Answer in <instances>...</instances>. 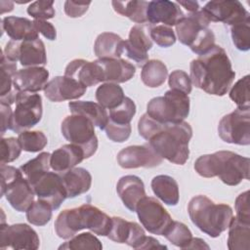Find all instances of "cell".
<instances>
[{
	"mask_svg": "<svg viewBox=\"0 0 250 250\" xmlns=\"http://www.w3.org/2000/svg\"><path fill=\"white\" fill-rule=\"evenodd\" d=\"M27 14L31 16L34 20L46 21L49 19H53L55 17V9H54V1H35L32 2L27 7Z\"/></svg>",
	"mask_w": 250,
	"mask_h": 250,
	"instance_id": "cell-47",
	"label": "cell"
},
{
	"mask_svg": "<svg viewBox=\"0 0 250 250\" xmlns=\"http://www.w3.org/2000/svg\"><path fill=\"white\" fill-rule=\"evenodd\" d=\"M248 157L229 150H219L212 154L199 156L194 162V170L204 178L219 177L228 186H237L249 179Z\"/></svg>",
	"mask_w": 250,
	"mask_h": 250,
	"instance_id": "cell-2",
	"label": "cell"
},
{
	"mask_svg": "<svg viewBox=\"0 0 250 250\" xmlns=\"http://www.w3.org/2000/svg\"><path fill=\"white\" fill-rule=\"evenodd\" d=\"M162 123L157 122L151 118L147 113H145L141 116L138 122V131L141 137L148 141L159 129L162 127Z\"/></svg>",
	"mask_w": 250,
	"mask_h": 250,
	"instance_id": "cell-50",
	"label": "cell"
},
{
	"mask_svg": "<svg viewBox=\"0 0 250 250\" xmlns=\"http://www.w3.org/2000/svg\"><path fill=\"white\" fill-rule=\"evenodd\" d=\"M64 75L76 80L86 88L104 82L102 68L96 61L75 59L66 65Z\"/></svg>",
	"mask_w": 250,
	"mask_h": 250,
	"instance_id": "cell-21",
	"label": "cell"
},
{
	"mask_svg": "<svg viewBox=\"0 0 250 250\" xmlns=\"http://www.w3.org/2000/svg\"><path fill=\"white\" fill-rule=\"evenodd\" d=\"M229 98L238 108L250 107L249 99V75L240 78L229 90Z\"/></svg>",
	"mask_w": 250,
	"mask_h": 250,
	"instance_id": "cell-42",
	"label": "cell"
},
{
	"mask_svg": "<svg viewBox=\"0 0 250 250\" xmlns=\"http://www.w3.org/2000/svg\"><path fill=\"white\" fill-rule=\"evenodd\" d=\"M209 23L200 9L185 16L175 25L179 41L198 56L206 54L215 46V35L208 27Z\"/></svg>",
	"mask_w": 250,
	"mask_h": 250,
	"instance_id": "cell-6",
	"label": "cell"
},
{
	"mask_svg": "<svg viewBox=\"0 0 250 250\" xmlns=\"http://www.w3.org/2000/svg\"><path fill=\"white\" fill-rule=\"evenodd\" d=\"M105 134L107 138L114 142V143H123L127 141L131 135L132 127L130 124L126 125H121V124H116L112 121L109 120L104 128Z\"/></svg>",
	"mask_w": 250,
	"mask_h": 250,
	"instance_id": "cell-49",
	"label": "cell"
},
{
	"mask_svg": "<svg viewBox=\"0 0 250 250\" xmlns=\"http://www.w3.org/2000/svg\"><path fill=\"white\" fill-rule=\"evenodd\" d=\"M40 240L37 232L26 224L4 225L1 224L0 248L1 249H27L39 248Z\"/></svg>",
	"mask_w": 250,
	"mask_h": 250,
	"instance_id": "cell-13",
	"label": "cell"
},
{
	"mask_svg": "<svg viewBox=\"0 0 250 250\" xmlns=\"http://www.w3.org/2000/svg\"><path fill=\"white\" fill-rule=\"evenodd\" d=\"M149 30V23L136 24L130 29L128 39L123 42V55L140 66L148 61L147 51L152 47Z\"/></svg>",
	"mask_w": 250,
	"mask_h": 250,
	"instance_id": "cell-14",
	"label": "cell"
},
{
	"mask_svg": "<svg viewBox=\"0 0 250 250\" xmlns=\"http://www.w3.org/2000/svg\"><path fill=\"white\" fill-rule=\"evenodd\" d=\"M18 140L24 151L38 152L48 144L46 135L41 131H23L19 134Z\"/></svg>",
	"mask_w": 250,
	"mask_h": 250,
	"instance_id": "cell-39",
	"label": "cell"
},
{
	"mask_svg": "<svg viewBox=\"0 0 250 250\" xmlns=\"http://www.w3.org/2000/svg\"><path fill=\"white\" fill-rule=\"evenodd\" d=\"M162 235L173 245L182 249H186L192 238L189 229L185 224L178 221H172Z\"/></svg>",
	"mask_w": 250,
	"mask_h": 250,
	"instance_id": "cell-37",
	"label": "cell"
},
{
	"mask_svg": "<svg viewBox=\"0 0 250 250\" xmlns=\"http://www.w3.org/2000/svg\"><path fill=\"white\" fill-rule=\"evenodd\" d=\"M218 134L228 144L248 146L250 144V107H237L222 117L218 125Z\"/></svg>",
	"mask_w": 250,
	"mask_h": 250,
	"instance_id": "cell-10",
	"label": "cell"
},
{
	"mask_svg": "<svg viewBox=\"0 0 250 250\" xmlns=\"http://www.w3.org/2000/svg\"><path fill=\"white\" fill-rule=\"evenodd\" d=\"M21 146L18 139L2 138L1 139V165L15 161L21 152Z\"/></svg>",
	"mask_w": 250,
	"mask_h": 250,
	"instance_id": "cell-46",
	"label": "cell"
},
{
	"mask_svg": "<svg viewBox=\"0 0 250 250\" xmlns=\"http://www.w3.org/2000/svg\"><path fill=\"white\" fill-rule=\"evenodd\" d=\"M188 212L192 224L211 237H218L225 231L233 218V212L229 205L216 204L201 194L189 200Z\"/></svg>",
	"mask_w": 250,
	"mask_h": 250,
	"instance_id": "cell-5",
	"label": "cell"
},
{
	"mask_svg": "<svg viewBox=\"0 0 250 250\" xmlns=\"http://www.w3.org/2000/svg\"><path fill=\"white\" fill-rule=\"evenodd\" d=\"M84 159L86 158L82 147L73 144H68L63 145L53 151L50 158V165L55 172L64 173L74 168Z\"/></svg>",
	"mask_w": 250,
	"mask_h": 250,
	"instance_id": "cell-25",
	"label": "cell"
},
{
	"mask_svg": "<svg viewBox=\"0 0 250 250\" xmlns=\"http://www.w3.org/2000/svg\"><path fill=\"white\" fill-rule=\"evenodd\" d=\"M185 17L177 2L168 0H156L148 2L146 19L149 24H164L167 26L176 25Z\"/></svg>",
	"mask_w": 250,
	"mask_h": 250,
	"instance_id": "cell-20",
	"label": "cell"
},
{
	"mask_svg": "<svg viewBox=\"0 0 250 250\" xmlns=\"http://www.w3.org/2000/svg\"><path fill=\"white\" fill-rule=\"evenodd\" d=\"M19 47H20V42L19 41H14L10 40L4 49V57L13 62H17L19 61Z\"/></svg>",
	"mask_w": 250,
	"mask_h": 250,
	"instance_id": "cell-55",
	"label": "cell"
},
{
	"mask_svg": "<svg viewBox=\"0 0 250 250\" xmlns=\"http://www.w3.org/2000/svg\"><path fill=\"white\" fill-rule=\"evenodd\" d=\"M52 206L44 200L38 198L26 210V220L34 226H45L52 218Z\"/></svg>",
	"mask_w": 250,
	"mask_h": 250,
	"instance_id": "cell-38",
	"label": "cell"
},
{
	"mask_svg": "<svg viewBox=\"0 0 250 250\" xmlns=\"http://www.w3.org/2000/svg\"><path fill=\"white\" fill-rule=\"evenodd\" d=\"M192 129L188 122L163 124L149 140L148 145L154 151L171 163L184 165L188 159V143Z\"/></svg>",
	"mask_w": 250,
	"mask_h": 250,
	"instance_id": "cell-4",
	"label": "cell"
},
{
	"mask_svg": "<svg viewBox=\"0 0 250 250\" xmlns=\"http://www.w3.org/2000/svg\"><path fill=\"white\" fill-rule=\"evenodd\" d=\"M165 245L160 244V242L152 236H145L139 249H166Z\"/></svg>",
	"mask_w": 250,
	"mask_h": 250,
	"instance_id": "cell-56",
	"label": "cell"
},
{
	"mask_svg": "<svg viewBox=\"0 0 250 250\" xmlns=\"http://www.w3.org/2000/svg\"><path fill=\"white\" fill-rule=\"evenodd\" d=\"M6 197L10 205L18 212H26L34 202V190L23 175L1 188V196Z\"/></svg>",
	"mask_w": 250,
	"mask_h": 250,
	"instance_id": "cell-18",
	"label": "cell"
},
{
	"mask_svg": "<svg viewBox=\"0 0 250 250\" xmlns=\"http://www.w3.org/2000/svg\"><path fill=\"white\" fill-rule=\"evenodd\" d=\"M96 62L102 68L104 82L124 83L136 73L135 65L123 59H98Z\"/></svg>",
	"mask_w": 250,
	"mask_h": 250,
	"instance_id": "cell-24",
	"label": "cell"
},
{
	"mask_svg": "<svg viewBox=\"0 0 250 250\" xmlns=\"http://www.w3.org/2000/svg\"><path fill=\"white\" fill-rule=\"evenodd\" d=\"M66 189L67 198H74L87 192L92 185V176L82 167H74L64 173H60Z\"/></svg>",
	"mask_w": 250,
	"mask_h": 250,
	"instance_id": "cell-27",
	"label": "cell"
},
{
	"mask_svg": "<svg viewBox=\"0 0 250 250\" xmlns=\"http://www.w3.org/2000/svg\"><path fill=\"white\" fill-rule=\"evenodd\" d=\"M150 38L158 46L163 48L171 47L176 42V35L172 27L164 24H150Z\"/></svg>",
	"mask_w": 250,
	"mask_h": 250,
	"instance_id": "cell-44",
	"label": "cell"
},
{
	"mask_svg": "<svg viewBox=\"0 0 250 250\" xmlns=\"http://www.w3.org/2000/svg\"><path fill=\"white\" fill-rule=\"evenodd\" d=\"M125 99L123 89L116 83L106 82L96 90V100L105 109H113L120 105Z\"/></svg>",
	"mask_w": 250,
	"mask_h": 250,
	"instance_id": "cell-35",
	"label": "cell"
},
{
	"mask_svg": "<svg viewBox=\"0 0 250 250\" xmlns=\"http://www.w3.org/2000/svg\"><path fill=\"white\" fill-rule=\"evenodd\" d=\"M177 4L179 6H182L184 7L188 12V14H191V13H195L199 10V5H198V2L196 1H178Z\"/></svg>",
	"mask_w": 250,
	"mask_h": 250,
	"instance_id": "cell-57",
	"label": "cell"
},
{
	"mask_svg": "<svg viewBox=\"0 0 250 250\" xmlns=\"http://www.w3.org/2000/svg\"><path fill=\"white\" fill-rule=\"evenodd\" d=\"M2 29L14 41H25L38 38V31L30 20L20 17H5Z\"/></svg>",
	"mask_w": 250,
	"mask_h": 250,
	"instance_id": "cell-26",
	"label": "cell"
},
{
	"mask_svg": "<svg viewBox=\"0 0 250 250\" xmlns=\"http://www.w3.org/2000/svg\"><path fill=\"white\" fill-rule=\"evenodd\" d=\"M31 187L35 195L39 199L49 203L55 210L60 208L62 203L67 198L62 177L55 171L45 173Z\"/></svg>",
	"mask_w": 250,
	"mask_h": 250,
	"instance_id": "cell-15",
	"label": "cell"
},
{
	"mask_svg": "<svg viewBox=\"0 0 250 250\" xmlns=\"http://www.w3.org/2000/svg\"><path fill=\"white\" fill-rule=\"evenodd\" d=\"M0 105H1V135H4V133L7 130L11 129L13 111L11 108V104L0 103Z\"/></svg>",
	"mask_w": 250,
	"mask_h": 250,
	"instance_id": "cell-54",
	"label": "cell"
},
{
	"mask_svg": "<svg viewBox=\"0 0 250 250\" xmlns=\"http://www.w3.org/2000/svg\"><path fill=\"white\" fill-rule=\"evenodd\" d=\"M87 88L76 80L63 76H56L50 80L44 91L48 100L54 103H60L70 100H77L86 93Z\"/></svg>",
	"mask_w": 250,
	"mask_h": 250,
	"instance_id": "cell-17",
	"label": "cell"
},
{
	"mask_svg": "<svg viewBox=\"0 0 250 250\" xmlns=\"http://www.w3.org/2000/svg\"><path fill=\"white\" fill-rule=\"evenodd\" d=\"M135 114H136L135 103L130 98L125 97V99L123 100L120 105L109 110L108 118L110 121L116 124L126 125V124H130Z\"/></svg>",
	"mask_w": 250,
	"mask_h": 250,
	"instance_id": "cell-41",
	"label": "cell"
},
{
	"mask_svg": "<svg viewBox=\"0 0 250 250\" xmlns=\"http://www.w3.org/2000/svg\"><path fill=\"white\" fill-rule=\"evenodd\" d=\"M51 154L49 152H41L35 158L30 159L20 167L24 178L30 186L35 184L45 173L49 172Z\"/></svg>",
	"mask_w": 250,
	"mask_h": 250,
	"instance_id": "cell-36",
	"label": "cell"
},
{
	"mask_svg": "<svg viewBox=\"0 0 250 250\" xmlns=\"http://www.w3.org/2000/svg\"><path fill=\"white\" fill-rule=\"evenodd\" d=\"M62 136L70 144L82 147L85 158H90L98 149V138L95 125L87 117L80 114L66 116L61 125Z\"/></svg>",
	"mask_w": 250,
	"mask_h": 250,
	"instance_id": "cell-8",
	"label": "cell"
},
{
	"mask_svg": "<svg viewBox=\"0 0 250 250\" xmlns=\"http://www.w3.org/2000/svg\"><path fill=\"white\" fill-rule=\"evenodd\" d=\"M68 108L72 114H80L90 119L95 126L104 130L108 122V113L100 104L91 101H75L68 103Z\"/></svg>",
	"mask_w": 250,
	"mask_h": 250,
	"instance_id": "cell-29",
	"label": "cell"
},
{
	"mask_svg": "<svg viewBox=\"0 0 250 250\" xmlns=\"http://www.w3.org/2000/svg\"><path fill=\"white\" fill-rule=\"evenodd\" d=\"M168 85L171 90H176L188 95L192 89V83L189 75L184 70H174L168 77Z\"/></svg>",
	"mask_w": 250,
	"mask_h": 250,
	"instance_id": "cell-48",
	"label": "cell"
},
{
	"mask_svg": "<svg viewBox=\"0 0 250 250\" xmlns=\"http://www.w3.org/2000/svg\"><path fill=\"white\" fill-rule=\"evenodd\" d=\"M33 23L38 31V33L40 32L45 38H47L48 40H55L57 38V31L55 26L47 21H41V20H34Z\"/></svg>",
	"mask_w": 250,
	"mask_h": 250,
	"instance_id": "cell-53",
	"label": "cell"
},
{
	"mask_svg": "<svg viewBox=\"0 0 250 250\" xmlns=\"http://www.w3.org/2000/svg\"><path fill=\"white\" fill-rule=\"evenodd\" d=\"M211 22H224L229 26L250 21V14L237 0L210 1L200 9Z\"/></svg>",
	"mask_w": 250,
	"mask_h": 250,
	"instance_id": "cell-12",
	"label": "cell"
},
{
	"mask_svg": "<svg viewBox=\"0 0 250 250\" xmlns=\"http://www.w3.org/2000/svg\"><path fill=\"white\" fill-rule=\"evenodd\" d=\"M103 245L101 241L91 232H82L78 235L72 236L69 240L62 244L59 249H96L101 250Z\"/></svg>",
	"mask_w": 250,
	"mask_h": 250,
	"instance_id": "cell-40",
	"label": "cell"
},
{
	"mask_svg": "<svg viewBox=\"0 0 250 250\" xmlns=\"http://www.w3.org/2000/svg\"><path fill=\"white\" fill-rule=\"evenodd\" d=\"M186 249H209V246L201 238H191Z\"/></svg>",
	"mask_w": 250,
	"mask_h": 250,
	"instance_id": "cell-58",
	"label": "cell"
},
{
	"mask_svg": "<svg viewBox=\"0 0 250 250\" xmlns=\"http://www.w3.org/2000/svg\"><path fill=\"white\" fill-rule=\"evenodd\" d=\"M228 248L229 250H248L250 242V224L232 218L229 226Z\"/></svg>",
	"mask_w": 250,
	"mask_h": 250,
	"instance_id": "cell-32",
	"label": "cell"
},
{
	"mask_svg": "<svg viewBox=\"0 0 250 250\" xmlns=\"http://www.w3.org/2000/svg\"><path fill=\"white\" fill-rule=\"evenodd\" d=\"M49 78V71L43 66H31L19 69L13 80L14 90L18 92L37 93L44 90Z\"/></svg>",
	"mask_w": 250,
	"mask_h": 250,
	"instance_id": "cell-22",
	"label": "cell"
},
{
	"mask_svg": "<svg viewBox=\"0 0 250 250\" xmlns=\"http://www.w3.org/2000/svg\"><path fill=\"white\" fill-rule=\"evenodd\" d=\"M111 228L107 237L117 243H126L134 249H139L146 233L144 229L135 222H128L120 217L111 218Z\"/></svg>",
	"mask_w": 250,
	"mask_h": 250,
	"instance_id": "cell-19",
	"label": "cell"
},
{
	"mask_svg": "<svg viewBox=\"0 0 250 250\" xmlns=\"http://www.w3.org/2000/svg\"><path fill=\"white\" fill-rule=\"evenodd\" d=\"M16 107L13 111L11 129L16 133H21L40 122L43 114L42 98L36 93L18 92Z\"/></svg>",
	"mask_w": 250,
	"mask_h": 250,
	"instance_id": "cell-9",
	"label": "cell"
},
{
	"mask_svg": "<svg viewBox=\"0 0 250 250\" xmlns=\"http://www.w3.org/2000/svg\"><path fill=\"white\" fill-rule=\"evenodd\" d=\"M116 191L124 206L131 212H135L139 201L146 196L144 182L135 175L121 177L117 182Z\"/></svg>",
	"mask_w": 250,
	"mask_h": 250,
	"instance_id": "cell-23",
	"label": "cell"
},
{
	"mask_svg": "<svg viewBox=\"0 0 250 250\" xmlns=\"http://www.w3.org/2000/svg\"><path fill=\"white\" fill-rule=\"evenodd\" d=\"M116 159L119 166L124 169L152 168L162 162V157L148 144L124 147L117 153Z\"/></svg>",
	"mask_w": 250,
	"mask_h": 250,
	"instance_id": "cell-16",
	"label": "cell"
},
{
	"mask_svg": "<svg viewBox=\"0 0 250 250\" xmlns=\"http://www.w3.org/2000/svg\"><path fill=\"white\" fill-rule=\"evenodd\" d=\"M142 226L150 233L162 235L172 223V218L162 204L154 197L145 196L136 206Z\"/></svg>",
	"mask_w": 250,
	"mask_h": 250,
	"instance_id": "cell-11",
	"label": "cell"
},
{
	"mask_svg": "<svg viewBox=\"0 0 250 250\" xmlns=\"http://www.w3.org/2000/svg\"><path fill=\"white\" fill-rule=\"evenodd\" d=\"M230 35L236 49L243 52L248 51L250 48V21L230 26Z\"/></svg>",
	"mask_w": 250,
	"mask_h": 250,
	"instance_id": "cell-43",
	"label": "cell"
},
{
	"mask_svg": "<svg viewBox=\"0 0 250 250\" xmlns=\"http://www.w3.org/2000/svg\"><path fill=\"white\" fill-rule=\"evenodd\" d=\"M124 40L112 32H103L98 35L94 52L98 59H120L123 55Z\"/></svg>",
	"mask_w": 250,
	"mask_h": 250,
	"instance_id": "cell-30",
	"label": "cell"
},
{
	"mask_svg": "<svg viewBox=\"0 0 250 250\" xmlns=\"http://www.w3.org/2000/svg\"><path fill=\"white\" fill-rule=\"evenodd\" d=\"M88 3H78L75 1H65L64 2V13L69 18H79L82 17L88 10L90 6Z\"/></svg>",
	"mask_w": 250,
	"mask_h": 250,
	"instance_id": "cell-52",
	"label": "cell"
},
{
	"mask_svg": "<svg viewBox=\"0 0 250 250\" xmlns=\"http://www.w3.org/2000/svg\"><path fill=\"white\" fill-rule=\"evenodd\" d=\"M114 11L123 16L127 17L130 21L143 24L147 22L146 9L148 6L147 1H112L111 2Z\"/></svg>",
	"mask_w": 250,
	"mask_h": 250,
	"instance_id": "cell-33",
	"label": "cell"
},
{
	"mask_svg": "<svg viewBox=\"0 0 250 250\" xmlns=\"http://www.w3.org/2000/svg\"><path fill=\"white\" fill-rule=\"evenodd\" d=\"M17 62L8 61L4 55L1 56V73H2V82H1V94L0 97H4L10 94L13 89V80L17 72Z\"/></svg>",
	"mask_w": 250,
	"mask_h": 250,
	"instance_id": "cell-45",
	"label": "cell"
},
{
	"mask_svg": "<svg viewBox=\"0 0 250 250\" xmlns=\"http://www.w3.org/2000/svg\"><path fill=\"white\" fill-rule=\"evenodd\" d=\"M111 218L91 204L62 211L55 221V230L59 237L69 239L79 230L87 229L102 236H107L111 228Z\"/></svg>",
	"mask_w": 250,
	"mask_h": 250,
	"instance_id": "cell-3",
	"label": "cell"
},
{
	"mask_svg": "<svg viewBox=\"0 0 250 250\" xmlns=\"http://www.w3.org/2000/svg\"><path fill=\"white\" fill-rule=\"evenodd\" d=\"M168 75V69L165 63L159 60H148L142 67L141 79L143 83L149 88L161 86Z\"/></svg>",
	"mask_w": 250,
	"mask_h": 250,
	"instance_id": "cell-34",
	"label": "cell"
},
{
	"mask_svg": "<svg viewBox=\"0 0 250 250\" xmlns=\"http://www.w3.org/2000/svg\"><path fill=\"white\" fill-rule=\"evenodd\" d=\"M153 193L165 204L175 206L179 202L180 193L177 181L168 175H158L151 180Z\"/></svg>",
	"mask_w": 250,
	"mask_h": 250,
	"instance_id": "cell-31",
	"label": "cell"
},
{
	"mask_svg": "<svg viewBox=\"0 0 250 250\" xmlns=\"http://www.w3.org/2000/svg\"><path fill=\"white\" fill-rule=\"evenodd\" d=\"M189 70L193 86L214 96L226 95L235 78L230 60L219 45H215L206 54L192 60Z\"/></svg>",
	"mask_w": 250,
	"mask_h": 250,
	"instance_id": "cell-1",
	"label": "cell"
},
{
	"mask_svg": "<svg viewBox=\"0 0 250 250\" xmlns=\"http://www.w3.org/2000/svg\"><path fill=\"white\" fill-rule=\"evenodd\" d=\"M188 95L169 90L164 96L151 99L146 105V113L162 124L179 123L184 121L189 113Z\"/></svg>",
	"mask_w": 250,
	"mask_h": 250,
	"instance_id": "cell-7",
	"label": "cell"
},
{
	"mask_svg": "<svg viewBox=\"0 0 250 250\" xmlns=\"http://www.w3.org/2000/svg\"><path fill=\"white\" fill-rule=\"evenodd\" d=\"M249 190H246L240 193L234 203L235 207V218L241 222L249 223L250 222V215H249ZM250 224V223H249Z\"/></svg>",
	"mask_w": 250,
	"mask_h": 250,
	"instance_id": "cell-51",
	"label": "cell"
},
{
	"mask_svg": "<svg viewBox=\"0 0 250 250\" xmlns=\"http://www.w3.org/2000/svg\"><path fill=\"white\" fill-rule=\"evenodd\" d=\"M19 61L25 67L45 65L47 63V56L43 41L39 37L33 40L21 41Z\"/></svg>",
	"mask_w": 250,
	"mask_h": 250,
	"instance_id": "cell-28",
	"label": "cell"
}]
</instances>
